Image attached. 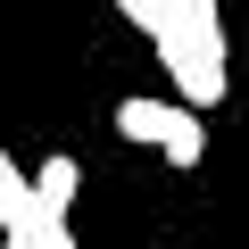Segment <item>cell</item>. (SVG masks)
I'll return each mask as SVG.
<instances>
[{
    "label": "cell",
    "mask_w": 249,
    "mask_h": 249,
    "mask_svg": "<svg viewBox=\"0 0 249 249\" xmlns=\"http://www.w3.org/2000/svg\"><path fill=\"white\" fill-rule=\"evenodd\" d=\"M150 42H158V67L175 75V100L208 116V108L224 100V83H232V58H224V9H216V0H191V9H183L175 25H158Z\"/></svg>",
    "instance_id": "obj_1"
},
{
    "label": "cell",
    "mask_w": 249,
    "mask_h": 249,
    "mask_svg": "<svg viewBox=\"0 0 249 249\" xmlns=\"http://www.w3.org/2000/svg\"><path fill=\"white\" fill-rule=\"evenodd\" d=\"M116 133L142 142V150H166V166H199L208 158V116L183 108V100H124L116 108Z\"/></svg>",
    "instance_id": "obj_2"
},
{
    "label": "cell",
    "mask_w": 249,
    "mask_h": 249,
    "mask_svg": "<svg viewBox=\"0 0 249 249\" xmlns=\"http://www.w3.org/2000/svg\"><path fill=\"white\" fill-rule=\"evenodd\" d=\"M42 232V199H34V175L0 150V249H34Z\"/></svg>",
    "instance_id": "obj_3"
},
{
    "label": "cell",
    "mask_w": 249,
    "mask_h": 249,
    "mask_svg": "<svg viewBox=\"0 0 249 249\" xmlns=\"http://www.w3.org/2000/svg\"><path fill=\"white\" fill-rule=\"evenodd\" d=\"M75 191H83V166H75V158H42V166H34L42 224H75Z\"/></svg>",
    "instance_id": "obj_4"
},
{
    "label": "cell",
    "mask_w": 249,
    "mask_h": 249,
    "mask_svg": "<svg viewBox=\"0 0 249 249\" xmlns=\"http://www.w3.org/2000/svg\"><path fill=\"white\" fill-rule=\"evenodd\" d=\"M34 249H75V224H42V232H34Z\"/></svg>",
    "instance_id": "obj_5"
}]
</instances>
